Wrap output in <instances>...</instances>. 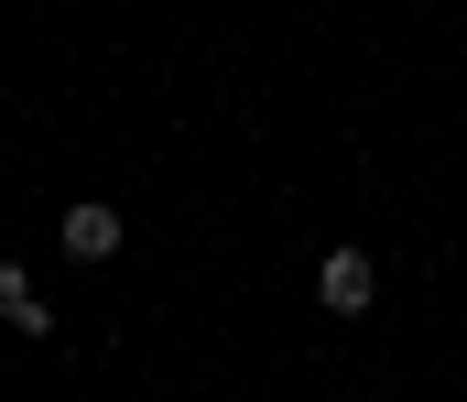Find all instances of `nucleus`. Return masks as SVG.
Instances as JSON below:
<instances>
[{
    "mask_svg": "<svg viewBox=\"0 0 467 402\" xmlns=\"http://www.w3.org/2000/svg\"><path fill=\"white\" fill-rule=\"evenodd\" d=\"M316 294H327L337 315H358V304L380 294V272H369V251H327V272H316Z\"/></svg>",
    "mask_w": 467,
    "mask_h": 402,
    "instance_id": "nucleus-1",
    "label": "nucleus"
},
{
    "mask_svg": "<svg viewBox=\"0 0 467 402\" xmlns=\"http://www.w3.org/2000/svg\"><path fill=\"white\" fill-rule=\"evenodd\" d=\"M66 251H77V262H109V251H119V207L77 196V207H66Z\"/></svg>",
    "mask_w": 467,
    "mask_h": 402,
    "instance_id": "nucleus-2",
    "label": "nucleus"
},
{
    "mask_svg": "<svg viewBox=\"0 0 467 402\" xmlns=\"http://www.w3.org/2000/svg\"><path fill=\"white\" fill-rule=\"evenodd\" d=\"M0 326H22V337H44L55 315H44V294H33V272L22 262H0Z\"/></svg>",
    "mask_w": 467,
    "mask_h": 402,
    "instance_id": "nucleus-3",
    "label": "nucleus"
}]
</instances>
